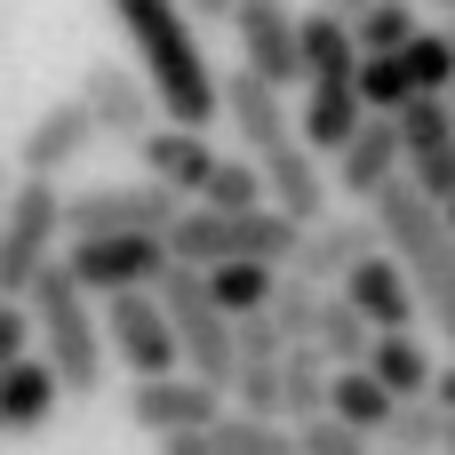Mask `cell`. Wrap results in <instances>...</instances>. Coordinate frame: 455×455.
<instances>
[{
	"label": "cell",
	"mask_w": 455,
	"mask_h": 455,
	"mask_svg": "<svg viewBox=\"0 0 455 455\" xmlns=\"http://www.w3.org/2000/svg\"><path fill=\"white\" fill-rule=\"evenodd\" d=\"M104 8H112V24L128 32L136 64L152 72L160 112H168V120H192V128H216V120H224V80H216L208 56H200L192 8H184V0H104Z\"/></svg>",
	"instance_id": "cell-1"
},
{
	"label": "cell",
	"mask_w": 455,
	"mask_h": 455,
	"mask_svg": "<svg viewBox=\"0 0 455 455\" xmlns=\"http://www.w3.org/2000/svg\"><path fill=\"white\" fill-rule=\"evenodd\" d=\"M368 208L384 216V240H392V256L408 264V280H416L432 328L455 344V216H448V200H432L416 176H392Z\"/></svg>",
	"instance_id": "cell-2"
},
{
	"label": "cell",
	"mask_w": 455,
	"mask_h": 455,
	"mask_svg": "<svg viewBox=\"0 0 455 455\" xmlns=\"http://www.w3.org/2000/svg\"><path fill=\"white\" fill-rule=\"evenodd\" d=\"M32 320H40V352L56 360V376H64V392L72 400H88V392H104V360H112V336H104V296H88L80 288V272L56 256L32 288Z\"/></svg>",
	"instance_id": "cell-3"
},
{
	"label": "cell",
	"mask_w": 455,
	"mask_h": 455,
	"mask_svg": "<svg viewBox=\"0 0 455 455\" xmlns=\"http://www.w3.org/2000/svg\"><path fill=\"white\" fill-rule=\"evenodd\" d=\"M296 240H304V224H296L280 200H256V208H216V200H200V208H184V216L168 224V256H176V264H232V256H272V264H288Z\"/></svg>",
	"instance_id": "cell-4"
},
{
	"label": "cell",
	"mask_w": 455,
	"mask_h": 455,
	"mask_svg": "<svg viewBox=\"0 0 455 455\" xmlns=\"http://www.w3.org/2000/svg\"><path fill=\"white\" fill-rule=\"evenodd\" d=\"M64 192H56V176H16V192H8V208H0V288L8 296H24L56 256H64V240H72V224H64Z\"/></svg>",
	"instance_id": "cell-5"
},
{
	"label": "cell",
	"mask_w": 455,
	"mask_h": 455,
	"mask_svg": "<svg viewBox=\"0 0 455 455\" xmlns=\"http://www.w3.org/2000/svg\"><path fill=\"white\" fill-rule=\"evenodd\" d=\"M160 296H168V320H176V344H184V368H200V376L232 384V376H240V320H232V312L216 304L208 272H200V264H168Z\"/></svg>",
	"instance_id": "cell-6"
},
{
	"label": "cell",
	"mask_w": 455,
	"mask_h": 455,
	"mask_svg": "<svg viewBox=\"0 0 455 455\" xmlns=\"http://www.w3.org/2000/svg\"><path fill=\"white\" fill-rule=\"evenodd\" d=\"M64 264L80 272L88 296H112V288H160L176 256H168V232H72Z\"/></svg>",
	"instance_id": "cell-7"
},
{
	"label": "cell",
	"mask_w": 455,
	"mask_h": 455,
	"mask_svg": "<svg viewBox=\"0 0 455 455\" xmlns=\"http://www.w3.org/2000/svg\"><path fill=\"white\" fill-rule=\"evenodd\" d=\"M104 336H112V360L128 376L184 368V344H176V320H168V296L160 288H112L104 296Z\"/></svg>",
	"instance_id": "cell-8"
},
{
	"label": "cell",
	"mask_w": 455,
	"mask_h": 455,
	"mask_svg": "<svg viewBox=\"0 0 455 455\" xmlns=\"http://www.w3.org/2000/svg\"><path fill=\"white\" fill-rule=\"evenodd\" d=\"M224 408H232V384H216V376H200V368L136 376V392H128V416H136L152 440H176V432H208Z\"/></svg>",
	"instance_id": "cell-9"
},
{
	"label": "cell",
	"mask_w": 455,
	"mask_h": 455,
	"mask_svg": "<svg viewBox=\"0 0 455 455\" xmlns=\"http://www.w3.org/2000/svg\"><path fill=\"white\" fill-rule=\"evenodd\" d=\"M192 192H176L168 176H144V184H96V192H72L64 224L72 232H168L184 216Z\"/></svg>",
	"instance_id": "cell-10"
},
{
	"label": "cell",
	"mask_w": 455,
	"mask_h": 455,
	"mask_svg": "<svg viewBox=\"0 0 455 455\" xmlns=\"http://www.w3.org/2000/svg\"><path fill=\"white\" fill-rule=\"evenodd\" d=\"M368 248H384V216H376V208H328L320 224H304L288 272H304V280H320V288H344V272H352Z\"/></svg>",
	"instance_id": "cell-11"
},
{
	"label": "cell",
	"mask_w": 455,
	"mask_h": 455,
	"mask_svg": "<svg viewBox=\"0 0 455 455\" xmlns=\"http://www.w3.org/2000/svg\"><path fill=\"white\" fill-rule=\"evenodd\" d=\"M232 32H240V64L272 72L280 88H304V16L288 0H240Z\"/></svg>",
	"instance_id": "cell-12"
},
{
	"label": "cell",
	"mask_w": 455,
	"mask_h": 455,
	"mask_svg": "<svg viewBox=\"0 0 455 455\" xmlns=\"http://www.w3.org/2000/svg\"><path fill=\"white\" fill-rule=\"evenodd\" d=\"M400 136H408V176L432 200H455V104L440 88H416L400 104Z\"/></svg>",
	"instance_id": "cell-13"
},
{
	"label": "cell",
	"mask_w": 455,
	"mask_h": 455,
	"mask_svg": "<svg viewBox=\"0 0 455 455\" xmlns=\"http://www.w3.org/2000/svg\"><path fill=\"white\" fill-rule=\"evenodd\" d=\"M104 136V120H96V104L72 88V96H56L48 112H32V128L16 136V168H32V176H64L88 144Z\"/></svg>",
	"instance_id": "cell-14"
},
{
	"label": "cell",
	"mask_w": 455,
	"mask_h": 455,
	"mask_svg": "<svg viewBox=\"0 0 455 455\" xmlns=\"http://www.w3.org/2000/svg\"><path fill=\"white\" fill-rule=\"evenodd\" d=\"M392 176H408V136H400V112H368V120L336 144V192H344V200H376Z\"/></svg>",
	"instance_id": "cell-15"
},
{
	"label": "cell",
	"mask_w": 455,
	"mask_h": 455,
	"mask_svg": "<svg viewBox=\"0 0 455 455\" xmlns=\"http://www.w3.org/2000/svg\"><path fill=\"white\" fill-rule=\"evenodd\" d=\"M80 96L96 104L104 136H128V144L160 120V88H152V72H144V64H120V56H96V64L80 72Z\"/></svg>",
	"instance_id": "cell-16"
},
{
	"label": "cell",
	"mask_w": 455,
	"mask_h": 455,
	"mask_svg": "<svg viewBox=\"0 0 455 455\" xmlns=\"http://www.w3.org/2000/svg\"><path fill=\"white\" fill-rule=\"evenodd\" d=\"M224 128L248 144V152H272V144H288L296 136V112H288V88L272 80V72H256V64H240L232 80H224Z\"/></svg>",
	"instance_id": "cell-17"
},
{
	"label": "cell",
	"mask_w": 455,
	"mask_h": 455,
	"mask_svg": "<svg viewBox=\"0 0 455 455\" xmlns=\"http://www.w3.org/2000/svg\"><path fill=\"white\" fill-rule=\"evenodd\" d=\"M136 152H144V176H168V184H176V192H192V200L208 192V176H216V160H224V152L208 144V128L168 120V112L136 136Z\"/></svg>",
	"instance_id": "cell-18"
},
{
	"label": "cell",
	"mask_w": 455,
	"mask_h": 455,
	"mask_svg": "<svg viewBox=\"0 0 455 455\" xmlns=\"http://www.w3.org/2000/svg\"><path fill=\"white\" fill-rule=\"evenodd\" d=\"M344 296H352L376 328H416V312H424V296H416L408 264L392 256V240H384V248H368V256L344 272Z\"/></svg>",
	"instance_id": "cell-19"
},
{
	"label": "cell",
	"mask_w": 455,
	"mask_h": 455,
	"mask_svg": "<svg viewBox=\"0 0 455 455\" xmlns=\"http://www.w3.org/2000/svg\"><path fill=\"white\" fill-rule=\"evenodd\" d=\"M56 400H72V392H64V376H56V360H48V352H24L16 368H0V432H8V440L48 432Z\"/></svg>",
	"instance_id": "cell-20"
},
{
	"label": "cell",
	"mask_w": 455,
	"mask_h": 455,
	"mask_svg": "<svg viewBox=\"0 0 455 455\" xmlns=\"http://www.w3.org/2000/svg\"><path fill=\"white\" fill-rule=\"evenodd\" d=\"M168 455H288L296 448V424L288 416H248V408H224L208 432H176L160 440Z\"/></svg>",
	"instance_id": "cell-21"
},
{
	"label": "cell",
	"mask_w": 455,
	"mask_h": 455,
	"mask_svg": "<svg viewBox=\"0 0 455 455\" xmlns=\"http://www.w3.org/2000/svg\"><path fill=\"white\" fill-rule=\"evenodd\" d=\"M264 176H272V200H280L296 224H320V216L336 208V200H328V192H336V176L320 168V144H304V136L272 144V152H264Z\"/></svg>",
	"instance_id": "cell-22"
},
{
	"label": "cell",
	"mask_w": 455,
	"mask_h": 455,
	"mask_svg": "<svg viewBox=\"0 0 455 455\" xmlns=\"http://www.w3.org/2000/svg\"><path fill=\"white\" fill-rule=\"evenodd\" d=\"M360 120H368L360 72H320V80H304V120H296V136H304V144L336 152V144H344Z\"/></svg>",
	"instance_id": "cell-23"
},
{
	"label": "cell",
	"mask_w": 455,
	"mask_h": 455,
	"mask_svg": "<svg viewBox=\"0 0 455 455\" xmlns=\"http://www.w3.org/2000/svg\"><path fill=\"white\" fill-rule=\"evenodd\" d=\"M280 376H288V424L320 416V408H328V392H336V360H328V344H320V336H296V344H288V360H280Z\"/></svg>",
	"instance_id": "cell-24"
},
{
	"label": "cell",
	"mask_w": 455,
	"mask_h": 455,
	"mask_svg": "<svg viewBox=\"0 0 455 455\" xmlns=\"http://www.w3.org/2000/svg\"><path fill=\"white\" fill-rule=\"evenodd\" d=\"M328 408H336V416H352L360 432H376V440H384V424H392L400 392H392V384H384L368 360H344V368H336V392H328Z\"/></svg>",
	"instance_id": "cell-25"
},
{
	"label": "cell",
	"mask_w": 455,
	"mask_h": 455,
	"mask_svg": "<svg viewBox=\"0 0 455 455\" xmlns=\"http://www.w3.org/2000/svg\"><path fill=\"white\" fill-rule=\"evenodd\" d=\"M448 432H455V408H448V400H440V392H408V400L392 408V424H384V448L432 455V448H448Z\"/></svg>",
	"instance_id": "cell-26"
},
{
	"label": "cell",
	"mask_w": 455,
	"mask_h": 455,
	"mask_svg": "<svg viewBox=\"0 0 455 455\" xmlns=\"http://www.w3.org/2000/svg\"><path fill=\"white\" fill-rule=\"evenodd\" d=\"M200 272H208L216 304L240 320V312H264V304H272V288H280L288 264H272V256H232V264H200Z\"/></svg>",
	"instance_id": "cell-27"
},
{
	"label": "cell",
	"mask_w": 455,
	"mask_h": 455,
	"mask_svg": "<svg viewBox=\"0 0 455 455\" xmlns=\"http://www.w3.org/2000/svg\"><path fill=\"white\" fill-rule=\"evenodd\" d=\"M320 72H360V24L304 8V80H320Z\"/></svg>",
	"instance_id": "cell-28"
},
{
	"label": "cell",
	"mask_w": 455,
	"mask_h": 455,
	"mask_svg": "<svg viewBox=\"0 0 455 455\" xmlns=\"http://www.w3.org/2000/svg\"><path fill=\"white\" fill-rule=\"evenodd\" d=\"M368 368H376V376H384L400 400H408V392H432V376H440V368H432V352L416 344V328H376Z\"/></svg>",
	"instance_id": "cell-29"
},
{
	"label": "cell",
	"mask_w": 455,
	"mask_h": 455,
	"mask_svg": "<svg viewBox=\"0 0 455 455\" xmlns=\"http://www.w3.org/2000/svg\"><path fill=\"white\" fill-rule=\"evenodd\" d=\"M320 344H328V360L344 368V360H368L376 352V320L344 296V288H328V304H320V328H312Z\"/></svg>",
	"instance_id": "cell-30"
},
{
	"label": "cell",
	"mask_w": 455,
	"mask_h": 455,
	"mask_svg": "<svg viewBox=\"0 0 455 455\" xmlns=\"http://www.w3.org/2000/svg\"><path fill=\"white\" fill-rule=\"evenodd\" d=\"M360 96L368 112H400L416 96V72L400 64V48H360Z\"/></svg>",
	"instance_id": "cell-31"
},
{
	"label": "cell",
	"mask_w": 455,
	"mask_h": 455,
	"mask_svg": "<svg viewBox=\"0 0 455 455\" xmlns=\"http://www.w3.org/2000/svg\"><path fill=\"white\" fill-rule=\"evenodd\" d=\"M400 64L416 72V88H440V96H448L455 88V32L448 24H424V32L400 48Z\"/></svg>",
	"instance_id": "cell-32"
},
{
	"label": "cell",
	"mask_w": 455,
	"mask_h": 455,
	"mask_svg": "<svg viewBox=\"0 0 455 455\" xmlns=\"http://www.w3.org/2000/svg\"><path fill=\"white\" fill-rule=\"evenodd\" d=\"M200 200H216V208H256V200H272L264 152H248V160H216V176H208V192H200Z\"/></svg>",
	"instance_id": "cell-33"
},
{
	"label": "cell",
	"mask_w": 455,
	"mask_h": 455,
	"mask_svg": "<svg viewBox=\"0 0 455 455\" xmlns=\"http://www.w3.org/2000/svg\"><path fill=\"white\" fill-rule=\"evenodd\" d=\"M232 408H248V416H288V376H280V360H240Z\"/></svg>",
	"instance_id": "cell-34"
},
{
	"label": "cell",
	"mask_w": 455,
	"mask_h": 455,
	"mask_svg": "<svg viewBox=\"0 0 455 455\" xmlns=\"http://www.w3.org/2000/svg\"><path fill=\"white\" fill-rule=\"evenodd\" d=\"M368 440H376V432H360V424L336 416V408H320V416L296 424V448L304 455H368Z\"/></svg>",
	"instance_id": "cell-35"
},
{
	"label": "cell",
	"mask_w": 455,
	"mask_h": 455,
	"mask_svg": "<svg viewBox=\"0 0 455 455\" xmlns=\"http://www.w3.org/2000/svg\"><path fill=\"white\" fill-rule=\"evenodd\" d=\"M416 8H424V0H376V8L360 16V48H408V40L424 32Z\"/></svg>",
	"instance_id": "cell-36"
},
{
	"label": "cell",
	"mask_w": 455,
	"mask_h": 455,
	"mask_svg": "<svg viewBox=\"0 0 455 455\" xmlns=\"http://www.w3.org/2000/svg\"><path fill=\"white\" fill-rule=\"evenodd\" d=\"M24 352H40V320H32V296H8V288H0V368H16Z\"/></svg>",
	"instance_id": "cell-37"
},
{
	"label": "cell",
	"mask_w": 455,
	"mask_h": 455,
	"mask_svg": "<svg viewBox=\"0 0 455 455\" xmlns=\"http://www.w3.org/2000/svg\"><path fill=\"white\" fill-rule=\"evenodd\" d=\"M288 328H280V312L264 304V312H240V360H288Z\"/></svg>",
	"instance_id": "cell-38"
},
{
	"label": "cell",
	"mask_w": 455,
	"mask_h": 455,
	"mask_svg": "<svg viewBox=\"0 0 455 455\" xmlns=\"http://www.w3.org/2000/svg\"><path fill=\"white\" fill-rule=\"evenodd\" d=\"M312 8H328V16H344V24H360V16H368L376 0H312Z\"/></svg>",
	"instance_id": "cell-39"
},
{
	"label": "cell",
	"mask_w": 455,
	"mask_h": 455,
	"mask_svg": "<svg viewBox=\"0 0 455 455\" xmlns=\"http://www.w3.org/2000/svg\"><path fill=\"white\" fill-rule=\"evenodd\" d=\"M184 8H192V16H224V24H232V8H240V0H184Z\"/></svg>",
	"instance_id": "cell-40"
},
{
	"label": "cell",
	"mask_w": 455,
	"mask_h": 455,
	"mask_svg": "<svg viewBox=\"0 0 455 455\" xmlns=\"http://www.w3.org/2000/svg\"><path fill=\"white\" fill-rule=\"evenodd\" d=\"M432 392H440V400H448V408H455V360H448V368H440V376H432Z\"/></svg>",
	"instance_id": "cell-41"
},
{
	"label": "cell",
	"mask_w": 455,
	"mask_h": 455,
	"mask_svg": "<svg viewBox=\"0 0 455 455\" xmlns=\"http://www.w3.org/2000/svg\"><path fill=\"white\" fill-rule=\"evenodd\" d=\"M8 192H16V176H8V168H0V208H8Z\"/></svg>",
	"instance_id": "cell-42"
},
{
	"label": "cell",
	"mask_w": 455,
	"mask_h": 455,
	"mask_svg": "<svg viewBox=\"0 0 455 455\" xmlns=\"http://www.w3.org/2000/svg\"><path fill=\"white\" fill-rule=\"evenodd\" d=\"M432 8H455V0H432Z\"/></svg>",
	"instance_id": "cell-43"
},
{
	"label": "cell",
	"mask_w": 455,
	"mask_h": 455,
	"mask_svg": "<svg viewBox=\"0 0 455 455\" xmlns=\"http://www.w3.org/2000/svg\"><path fill=\"white\" fill-rule=\"evenodd\" d=\"M448 32H455V8H448Z\"/></svg>",
	"instance_id": "cell-44"
},
{
	"label": "cell",
	"mask_w": 455,
	"mask_h": 455,
	"mask_svg": "<svg viewBox=\"0 0 455 455\" xmlns=\"http://www.w3.org/2000/svg\"><path fill=\"white\" fill-rule=\"evenodd\" d=\"M448 216H455V200H448Z\"/></svg>",
	"instance_id": "cell-45"
},
{
	"label": "cell",
	"mask_w": 455,
	"mask_h": 455,
	"mask_svg": "<svg viewBox=\"0 0 455 455\" xmlns=\"http://www.w3.org/2000/svg\"><path fill=\"white\" fill-rule=\"evenodd\" d=\"M448 448H455V432H448Z\"/></svg>",
	"instance_id": "cell-46"
},
{
	"label": "cell",
	"mask_w": 455,
	"mask_h": 455,
	"mask_svg": "<svg viewBox=\"0 0 455 455\" xmlns=\"http://www.w3.org/2000/svg\"><path fill=\"white\" fill-rule=\"evenodd\" d=\"M448 104H455V88H448Z\"/></svg>",
	"instance_id": "cell-47"
}]
</instances>
